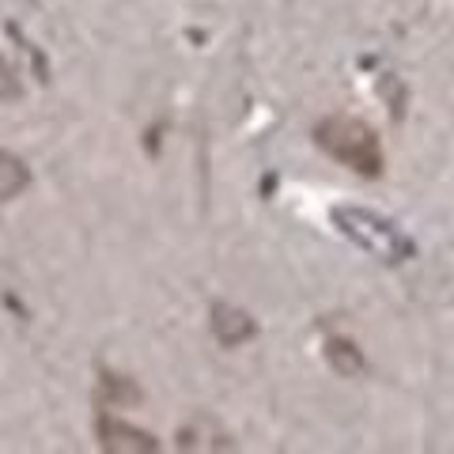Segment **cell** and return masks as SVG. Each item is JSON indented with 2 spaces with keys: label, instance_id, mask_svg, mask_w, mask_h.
I'll return each mask as SVG.
<instances>
[{
  "label": "cell",
  "instance_id": "cell-1",
  "mask_svg": "<svg viewBox=\"0 0 454 454\" xmlns=\"http://www.w3.org/2000/svg\"><path fill=\"white\" fill-rule=\"evenodd\" d=\"M330 220L345 239H352L360 250H367L372 258L387 265H405L417 258V243L390 216H382V212L360 208V205H333Z\"/></svg>",
  "mask_w": 454,
  "mask_h": 454
},
{
  "label": "cell",
  "instance_id": "cell-4",
  "mask_svg": "<svg viewBox=\"0 0 454 454\" xmlns=\"http://www.w3.org/2000/svg\"><path fill=\"white\" fill-rule=\"evenodd\" d=\"M208 322H212V333H216V340L223 348H239V345H247V340L258 337V322H254L243 307H235V303H212L208 310Z\"/></svg>",
  "mask_w": 454,
  "mask_h": 454
},
{
  "label": "cell",
  "instance_id": "cell-3",
  "mask_svg": "<svg viewBox=\"0 0 454 454\" xmlns=\"http://www.w3.org/2000/svg\"><path fill=\"white\" fill-rule=\"evenodd\" d=\"M95 435H98V447L110 450V454H155L160 450V439L145 428H133L118 417H106L98 413L95 420Z\"/></svg>",
  "mask_w": 454,
  "mask_h": 454
},
{
  "label": "cell",
  "instance_id": "cell-5",
  "mask_svg": "<svg viewBox=\"0 0 454 454\" xmlns=\"http://www.w3.org/2000/svg\"><path fill=\"white\" fill-rule=\"evenodd\" d=\"M227 447H231L227 432L205 413L178 428V450H227Z\"/></svg>",
  "mask_w": 454,
  "mask_h": 454
},
{
  "label": "cell",
  "instance_id": "cell-6",
  "mask_svg": "<svg viewBox=\"0 0 454 454\" xmlns=\"http://www.w3.org/2000/svg\"><path fill=\"white\" fill-rule=\"evenodd\" d=\"M325 364L333 367L337 375H345V379H356L367 372V360H364V348L356 345L352 337H325Z\"/></svg>",
  "mask_w": 454,
  "mask_h": 454
},
{
  "label": "cell",
  "instance_id": "cell-10",
  "mask_svg": "<svg viewBox=\"0 0 454 454\" xmlns=\"http://www.w3.org/2000/svg\"><path fill=\"white\" fill-rule=\"evenodd\" d=\"M20 95V80H16V68H12L4 57H0V103L4 98H16Z\"/></svg>",
  "mask_w": 454,
  "mask_h": 454
},
{
  "label": "cell",
  "instance_id": "cell-8",
  "mask_svg": "<svg viewBox=\"0 0 454 454\" xmlns=\"http://www.w3.org/2000/svg\"><path fill=\"white\" fill-rule=\"evenodd\" d=\"M98 402H106V409L125 405V402H140V387L118 372H103V379H98Z\"/></svg>",
  "mask_w": 454,
  "mask_h": 454
},
{
  "label": "cell",
  "instance_id": "cell-9",
  "mask_svg": "<svg viewBox=\"0 0 454 454\" xmlns=\"http://www.w3.org/2000/svg\"><path fill=\"white\" fill-rule=\"evenodd\" d=\"M379 91L390 98V114H394V121H402V114H405V88H402V83H397L394 76H387V80H382V88H379Z\"/></svg>",
  "mask_w": 454,
  "mask_h": 454
},
{
  "label": "cell",
  "instance_id": "cell-7",
  "mask_svg": "<svg viewBox=\"0 0 454 454\" xmlns=\"http://www.w3.org/2000/svg\"><path fill=\"white\" fill-rule=\"evenodd\" d=\"M27 186H31V167H27L20 155H12L0 148V205L20 197Z\"/></svg>",
  "mask_w": 454,
  "mask_h": 454
},
{
  "label": "cell",
  "instance_id": "cell-2",
  "mask_svg": "<svg viewBox=\"0 0 454 454\" xmlns=\"http://www.w3.org/2000/svg\"><path fill=\"white\" fill-rule=\"evenodd\" d=\"M315 145L330 155V160L352 167L364 178H379L387 160H382V145L379 133L360 118H348V114H330L315 125Z\"/></svg>",
  "mask_w": 454,
  "mask_h": 454
}]
</instances>
